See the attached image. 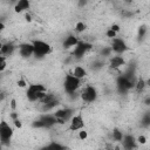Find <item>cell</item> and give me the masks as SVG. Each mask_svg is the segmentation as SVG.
I'll use <instances>...</instances> for the list:
<instances>
[{
  "label": "cell",
  "instance_id": "18",
  "mask_svg": "<svg viewBox=\"0 0 150 150\" xmlns=\"http://www.w3.org/2000/svg\"><path fill=\"white\" fill-rule=\"evenodd\" d=\"M29 7H30V2L28 0H19L14 6V11L16 13H21L23 11H28Z\"/></svg>",
  "mask_w": 150,
  "mask_h": 150
},
{
  "label": "cell",
  "instance_id": "28",
  "mask_svg": "<svg viewBox=\"0 0 150 150\" xmlns=\"http://www.w3.org/2000/svg\"><path fill=\"white\" fill-rule=\"evenodd\" d=\"M145 33H146V27L145 26H141L139 29H138V38L143 39L145 36Z\"/></svg>",
  "mask_w": 150,
  "mask_h": 150
},
{
  "label": "cell",
  "instance_id": "36",
  "mask_svg": "<svg viewBox=\"0 0 150 150\" xmlns=\"http://www.w3.org/2000/svg\"><path fill=\"white\" fill-rule=\"evenodd\" d=\"M11 118L14 121V120H16V118H19V114L18 112H15V111H13V112H11Z\"/></svg>",
  "mask_w": 150,
  "mask_h": 150
},
{
  "label": "cell",
  "instance_id": "13",
  "mask_svg": "<svg viewBox=\"0 0 150 150\" xmlns=\"http://www.w3.org/2000/svg\"><path fill=\"white\" fill-rule=\"evenodd\" d=\"M121 143H122V148L124 150H135L136 145H137L136 137L130 135V134H124Z\"/></svg>",
  "mask_w": 150,
  "mask_h": 150
},
{
  "label": "cell",
  "instance_id": "42",
  "mask_svg": "<svg viewBox=\"0 0 150 150\" xmlns=\"http://www.w3.org/2000/svg\"><path fill=\"white\" fill-rule=\"evenodd\" d=\"M0 150H2V144L0 143Z\"/></svg>",
  "mask_w": 150,
  "mask_h": 150
},
{
  "label": "cell",
  "instance_id": "38",
  "mask_svg": "<svg viewBox=\"0 0 150 150\" xmlns=\"http://www.w3.org/2000/svg\"><path fill=\"white\" fill-rule=\"evenodd\" d=\"M4 29H5V23H4V22L0 20V32H2Z\"/></svg>",
  "mask_w": 150,
  "mask_h": 150
},
{
  "label": "cell",
  "instance_id": "17",
  "mask_svg": "<svg viewBox=\"0 0 150 150\" xmlns=\"http://www.w3.org/2000/svg\"><path fill=\"white\" fill-rule=\"evenodd\" d=\"M124 64H125V60L123 59L122 55H114V56H110V59H109V66L114 69L120 68Z\"/></svg>",
  "mask_w": 150,
  "mask_h": 150
},
{
  "label": "cell",
  "instance_id": "5",
  "mask_svg": "<svg viewBox=\"0 0 150 150\" xmlns=\"http://www.w3.org/2000/svg\"><path fill=\"white\" fill-rule=\"evenodd\" d=\"M135 82L134 79H130L128 76H125L124 74L120 75L117 79H116V87H117V90L121 93V94H127L129 90H131L134 87H135Z\"/></svg>",
  "mask_w": 150,
  "mask_h": 150
},
{
  "label": "cell",
  "instance_id": "12",
  "mask_svg": "<svg viewBox=\"0 0 150 150\" xmlns=\"http://www.w3.org/2000/svg\"><path fill=\"white\" fill-rule=\"evenodd\" d=\"M38 118L42 122L43 129H50V128H53L55 124H57L56 117L54 116V114H50V112H45V114L40 115Z\"/></svg>",
  "mask_w": 150,
  "mask_h": 150
},
{
  "label": "cell",
  "instance_id": "2",
  "mask_svg": "<svg viewBox=\"0 0 150 150\" xmlns=\"http://www.w3.org/2000/svg\"><path fill=\"white\" fill-rule=\"evenodd\" d=\"M32 45H33V55L36 59H42V57L52 54V52H53L52 46L43 40H39V39L33 40Z\"/></svg>",
  "mask_w": 150,
  "mask_h": 150
},
{
  "label": "cell",
  "instance_id": "20",
  "mask_svg": "<svg viewBox=\"0 0 150 150\" xmlns=\"http://www.w3.org/2000/svg\"><path fill=\"white\" fill-rule=\"evenodd\" d=\"M71 74H73L76 79H79V80L82 81V80L87 76V70H86L82 66H75L74 69H73V71H71Z\"/></svg>",
  "mask_w": 150,
  "mask_h": 150
},
{
  "label": "cell",
  "instance_id": "33",
  "mask_svg": "<svg viewBox=\"0 0 150 150\" xmlns=\"http://www.w3.org/2000/svg\"><path fill=\"white\" fill-rule=\"evenodd\" d=\"M13 123H14L15 128H19V129H21V128H22V122H21V121H20L19 118L14 120V121H13Z\"/></svg>",
  "mask_w": 150,
  "mask_h": 150
},
{
  "label": "cell",
  "instance_id": "4",
  "mask_svg": "<svg viewBox=\"0 0 150 150\" xmlns=\"http://www.w3.org/2000/svg\"><path fill=\"white\" fill-rule=\"evenodd\" d=\"M81 80L76 79L71 73L70 74H67L66 77H64V81H63V88H64V91L69 95V94H73V93H77V89L81 87Z\"/></svg>",
  "mask_w": 150,
  "mask_h": 150
},
{
  "label": "cell",
  "instance_id": "30",
  "mask_svg": "<svg viewBox=\"0 0 150 150\" xmlns=\"http://www.w3.org/2000/svg\"><path fill=\"white\" fill-rule=\"evenodd\" d=\"M136 142L139 143V144H145V143H146V137H145L144 135H141V136H138V137L136 138Z\"/></svg>",
  "mask_w": 150,
  "mask_h": 150
},
{
  "label": "cell",
  "instance_id": "14",
  "mask_svg": "<svg viewBox=\"0 0 150 150\" xmlns=\"http://www.w3.org/2000/svg\"><path fill=\"white\" fill-rule=\"evenodd\" d=\"M18 50H19L20 56H22L25 59L30 57L33 55V45H32V42H23V43L19 45Z\"/></svg>",
  "mask_w": 150,
  "mask_h": 150
},
{
  "label": "cell",
  "instance_id": "41",
  "mask_svg": "<svg viewBox=\"0 0 150 150\" xmlns=\"http://www.w3.org/2000/svg\"><path fill=\"white\" fill-rule=\"evenodd\" d=\"M2 98H4V95H2V94H1V93H0V101H1V100H2Z\"/></svg>",
  "mask_w": 150,
  "mask_h": 150
},
{
  "label": "cell",
  "instance_id": "19",
  "mask_svg": "<svg viewBox=\"0 0 150 150\" xmlns=\"http://www.w3.org/2000/svg\"><path fill=\"white\" fill-rule=\"evenodd\" d=\"M40 150H68V148L66 145H63L62 143L59 142H50L47 145H45L43 148H41Z\"/></svg>",
  "mask_w": 150,
  "mask_h": 150
},
{
  "label": "cell",
  "instance_id": "39",
  "mask_svg": "<svg viewBox=\"0 0 150 150\" xmlns=\"http://www.w3.org/2000/svg\"><path fill=\"white\" fill-rule=\"evenodd\" d=\"M26 20H27V21H30V20H32V16H30V14L26 13Z\"/></svg>",
  "mask_w": 150,
  "mask_h": 150
},
{
  "label": "cell",
  "instance_id": "31",
  "mask_svg": "<svg viewBox=\"0 0 150 150\" xmlns=\"http://www.w3.org/2000/svg\"><path fill=\"white\" fill-rule=\"evenodd\" d=\"M105 35L108 36V38H110V39H114V38H116V35H117V33H115L114 30H111L110 28L105 32Z\"/></svg>",
  "mask_w": 150,
  "mask_h": 150
},
{
  "label": "cell",
  "instance_id": "29",
  "mask_svg": "<svg viewBox=\"0 0 150 150\" xmlns=\"http://www.w3.org/2000/svg\"><path fill=\"white\" fill-rule=\"evenodd\" d=\"M87 137H88V132H87L84 129H82V130H79V138H80L81 141H84V139H87Z\"/></svg>",
  "mask_w": 150,
  "mask_h": 150
},
{
  "label": "cell",
  "instance_id": "27",
  "mask_svg": "<svg viewBox=\"0 0 150 150\" xmlns=\"http://www.w3.org/2000/svg\"><path fill=\"white\" fill-rule=\"evenodd\" d=\"M6 66H7V62H6V57L0 55V73H2V71L6 69Z\"/></svg>",
  "mask_w": 150,
  "mask_h": 150
},
{
  "label": "cell",
  "instance_id": "26",
  "mask_svg": "<svg viewBox=\"0 0 150 150\" xmlns=\"http://www.w3.org/2000/svg\"><path fill=\"white\" fill-rule=\"evenodd\" d=\"M111 48L110 47H103L102 49H101V55L103 56V57H110L111 56Z\"/></svg>",
  "mask_w": 150,
  "mask_h": 150
},
{
  "label": "cell",
  "instance_id": "35",
  "mask_svg": "<svg viewBox=\"0 0 150 150\" xmlns=\"http://www.w3.org/2000/svg\"><path fill=\"white\" fill-rule=\"evenodd\" d=\"M11 108H12V110L14 111L15 110V108H16V101L14 100V98H12L11 100Z\"/></svg>",
  "mask_w": 150,
  "mask_h": 150
},
{
  "label": "cell",
  "instance_id": "8",
  "mask_svg": "<svg viewBox=\"0 0 150 150\" xmlns=\"http://www.w3.org/2000/svg\"><path fill=\"white\" fill-rule=\"evenodd\" d=\"M93 48V45L90 42H87V41H79V43L74 47L73 49V56L75 59H82L90 49Z\"/></svg>",
  "mask_w": 150,
  "mask_h": 150
},
{
  "label": "cell",
  "instance_id": "10",
  "mask_svg": "<svg viewBox=\"0 0 150 150\" xmlns=\"http://www.w3.org/2000/svg\"><path fill=\"white\" fill-rule=\"evenodd\" d=\"M111 52H114L116 55H122L123 53H125L127 50H129V47L127 45V42L122 39V38H114L111 39Z\"/></svg>",
  "mask_w": 150,
  "mask_h": 150
},
{
  "label": "cell",
  "instance_id": "24",
  "mask_svg": "<svg viewBox=\"0 0 150 150\" xmlns=\"http://www.w3.org/2000/svg\"><path fill=\"white\" fill-rule=\"evenodd\" d=\"M103 66H104V62H103V61H101V60H95V61L93 62V64H91V69H93V70H100V69L103 68Z\"/></svg>",
  "mask_w": 150,
  "mask_h": 150
},
{
  "label": "cell",
  "instance_id": "23",
  "mask_svg": "<svg viewBox=\"0 0 150 150\" xmlns=\"http://www.w3.org/2000/svg\"><path fill=\"white\" fill-rule=\"evenodd\" d=\"M141 125L143 127V128H149L150 127V114L149 112H145L144 115H143V117H142V120H141Z\"/></svg>",
  "mask_w": 150,
  "mask_h": 150
},
{
  "label": "cell",
  "instance_id": "16",
  "mask_svg": "<svg viewBox=\"0 0 150 150\" xmlns=\"http://www.w3.org/2000/svg\"><path fill=\"white\" fill-rule=\"evenodd\" d=\"M16 48H18V47H16L14 43H12V42L2 43L1 49H0V55H1V56H5V57L11 56V55H13V53L15 52Z\"/></svg>",
  "mask_w": 150,
  "mask_h": 150
},
{
  "label": "cell",
  "instance_id": "37",
  "mask_svg": "<svg viewBox=\"0 0 150 150\" xmlns=\"http://www.w3.org/2000/svg\"><path fill=\"white\" fill-rule=\"evenodd\" d=\"M144 103H145L146 105H149V104H150V96H146V97H145V101H144Z\"/></svg>",
  "mask_w": 150,
  "mask_h": 150
},
{
  "label": "cell",
  "instance_id": "3",
  "mask_svg": "<svg viewBox=\"0 0 150 150\" xmlns=\"http://www.w3.org/2000/svg\"><path fill=\"white\" fill-rule=\"evenodd\" d=\"M14 135V129L5 120L0 121V143L2 146H8L11 144L12 137Z\"/></svg>",
  "mask_w": 150,
  "mask_h": 150
},
{
  "label": "cell",
  "instance_id": "11",
  "mask_svg": "<svg viewBox=\"0 0 150 150\" xmlns=\"http://www.w3.org/2000/svg\"><path fill=\"white\" fill-rule=\"evenodd\" d=\"M84 129V120H83V116L82 114H75L70 121H69V130L71 131H79V130H82Z\"/></svg>",
  "mask_w": 150,
  "mask_h": 150
},
{
  "label": "cell",
  "instance_id": "15",
  "mask_svg": "<svg viewBox=\"0 0 150 150\" xmlns=\"http://www.w3.org/2000/svg\"><path fill=\"white\" fill-rule=\"evenodd\" d=\"M80 39L76 36V35H73V34H69L64 38L63 42H62V47L64 49H69V48H74L77 43H79Z\"/></svg>",
  "mask_w": 150,
  "mask_h": 150
},
{
  "label": "cell",
  "instance_id": "32",
  "mask_svg": "<svg viewBox=\"0 0 150 150\" xmlns=\"http://www.w3.org/2000/svg\"><path fill=\"white\" fill-rule=\"evenodd\" d=\"M18 86L20 88H25V87H27V83H26V81L23 79H20V80H18Z\"/></svg>",
  "mask_w": 150,
  "mask_h": 150
},
{
  "label": "cell",
  "instance_id": "7",
  "mask_svg": "<svg viewBox=\"0 0 150 150\" xmlns=\"http://www.w3.org/2000/svg\"><path fill=\"white\" fill-rule=\"evenodd\" d=\"M97 96H98V93H97V89L94 86H87V87H84V89L80 94L81 100L83 102H86V103H93V102H95L97 100Z\"/></svg>",
  "mask_w": 150,
  "mask_h": 150
},
{
  "label": "cell",
  "instance_id": "22",
  "mask_svg": "<svg viewBox=\"0 0 150 150\" xmlns=\"http://www.w3.org/2000/svg\"><path fill=\"white\" fill-rule=\"evenodd\" d=\"M145 86H146V82L144 81V79H142V77H139L136 82H135V89L138 91V93H141V91H143V89L145 88Z\"/></svg>",
  "mask_w": 150,
  "mask_h": 150
},
{
  "label": "cell",
  "instance_id": "34",
  "mask_svg": "<svg viewBox=\"0 0 150 150\" xmlns=\"http://www.w3.org/2000/svg\"><path fill=\"white\" fill-rule=\"evenodd\" d=\"M110 29H111V30H114L115 33H118V32H120V26H118V25H116V23H114V25H111V26H110Z\"/></svg>",
  "mask_w": 150,
  "mask_h": 150
},
{
  "label": "cell",
  "instance_id": "9",
  "mask_svg": "<svg viewBox=\"0 0 150 150\" xmlns=\"http://www.w3.org/2000/svg\"><path fill=\"white\" fill-rule=\"evenodd\" d=\"M40 102H41V104H42V110H43L45 112H48V111L55 109V108L60 104L57 97H56L55 95H53V94H46V96H45Z\"/></svg>",
  "mask_w": 150,
  "mask_h": 150
},
{
  "label": "cell",
  "instance_id": "25",
  "mask_svg": "<svg viewBox=\"0 0 150 150\" xmlns=\"http://www.w3.org/2000/svg\"><path fill=\"white\" fill-rule=\"evenodd\" d=\"M84 30H86V23L82 22V21L76 22V25H75V32L82 33V32H84Z\"/></svg>",
  "mask_w": 150,
  "mask_h": 150
},
{
  "label": "cell",
  "instance_id": "6",
  "mask_svg": "<svg viewBox=\"0 0 150 150\" xmlns=\"http://www.w3.org/2000/svg\"><path fill=\"white\" fill-rule=\"evenodd\" d=\"M53 114L57 120V124H64L66 122L70 121V118L75 115V111H74L73 108L66 107V108H62V109H57Z\"/></svg>",
  "mask_w": 150,
  "mask_h": 150
},
{
  "label": "cell",
  "instance_id": "1",
  "mask_svg": "<svg viewBox=\"0 0 150 150\" xmlns=\"http://www.w3.org/2000/svg\"><path fill=\"white\" fill-rule=\"evenodd\" d=\"M47 94V88L41 83H32L27 87L26 96L30 102L41 101Z\"/></svg>",
  "mask_w": 150,
  "mask_h": 150
},
{
  "label": "cell",
  "instance_id": "21",
  "mask_svg": "<svg viewBox=\"0 0 150 150\" xmlns=\"http://www.w3.org/2000/svg\"><path fill=\"white\" fill-rule=\"evenodd\" d=\"M111 135H112V139H114V141H116V142H121L122 138H123V135H124V134H123V131H121L118 128H114Z\"/></svg>",
  "mask_w": 150,
  "mask_h": 150
},
{
  "label": "cell",
  "instance_id": "40",
  "mask_svg": "<svg viewBox=\"0 0 150 150\" xmlns=\"http://www.w3.org/2000/svg\"><path fill=\"white\" fill-rule=\"evenodd\" d=\"M79 5H80V6H86V5H87V1H80Z\"/></svg>",
  "mask_w": 150,
  "mask_h": 150
}]
</instances>
